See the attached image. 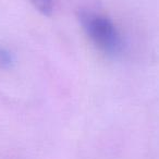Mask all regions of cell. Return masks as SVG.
I'll return each instance as SVG.
<instances>
[{"mask_svg":"<svg viewBox=\"0 0 159 159\" xmlns=\"http://www.w3.org/2000/svg\"><path fill=\"white\" fill-rule=\"evenodd\" d=\"M77 19L85 35L102 52L110 57L121 53V34L110 19L92 10H80Z\"/></svg>","mask_w":159,"mask_h":159,"instance_id":"1","label":"cell"},{"mask_svg":"<svg viewBox=\"0 0 159 159\" xmlns=\"http://www.w3.org/2000/svg\"><path fill=\"white\" fill-rule=\"evenodd\" d=\"M30 2L45 16H50L53 11V0H30Z\"/></svg>","mask_w":159,"mask_h":159,"instance_id":"2","label":"cell"},{"mask_svg":"<svg viewBox=\"0 0 159 159\" xmlns=\"http://www.w3.org/2000/svg\"><path fill=\"white\" fill-rule=\"evenodd\" d=\"M14 59L12 53L8 49L0 47V68L7 69L10 68L13 63Z\"/></svg>","mask_w":159,"mask_h":159,"instance_id":"3","label":"cell"}]
</instances>
